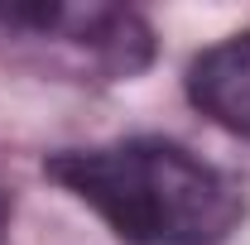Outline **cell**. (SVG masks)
<instances>
[{
    "instance_id": "6da1fadb",
    "label": "cell",
    "mask_w": 250,
    "mask_h": 245,
    "mask_svg": "<svg viewBox=\"0 0 250 245\" xmlns=\"http://www.w3.org/2000/svg\"><path fill=\"white\" fill-rule=\"evenodd\" d=\"M43 173L130 245H217L246 212L236 183L173 140L62 149Z\"/></svg>"
},
{
    "instance_id": "7a4b0ae2",
    "label": "cell",
    "mask_w": 250,
    "mask_h": 245,
    "mask_svg": "<svg viewBox=\"0 0 250 245\" xmlns=\"http://www.w3.org/2000/svg\"><path fill=\"white\" fill-rule=\"evenodd\" d=\"M0 58L62 82H121L154 58V29L130 5L0 0Z\"/></svg>"
},
{
    "instance_id": "3957f363",
    "label": "cell",
    "mask_w": 250,
    "mask_h": 245,
    "mask_svg": "<svg viewBox=\"0 0 250 245\" xmlns=\"http://www.w3.org/2000/svg\"><path fill=\"white\" fill-rule=\"evenodd\" d=\"M188 96L221 130L250 140V34H231L197 53L188 67Z\"/></svg>"
},
{
    "instance_id": "277c9868",
    "label": "cell",
    "mask_w": 250,
    "mask_h": 245,
    "mask_svg": "<svg viewBox=\"0 0 250 245\" xmlns=\"http://www.w3.org/2000/svg\"><path fill=\"white\" fill-rule=\"evenodd\" d=\"M5 226H10V216H5V197H0V245H5Z\"/></svg>"
}]
</instances>
